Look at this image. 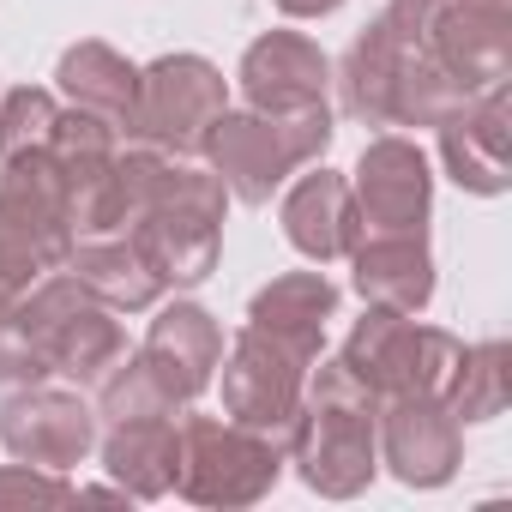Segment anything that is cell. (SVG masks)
<instances>
[{
	"label": "cell",
	"mask_w": 512,
	"mask_h": 512,
	"mask_svg": "<svg viewBox=\"0 0 512 512\" xmlns=\"http://www.w3.org/2000/svg\"><path fill=\"white\" fill-rule=\"evenodd\" d=\"M278 13H290V19H326V13H338L344 0H272Z\"/></svg>",
	"instance_id": "4316f807"
},
{
	"label": "cell",
	"mask_w": 512,
	"mask_h": 512,
	"mask_svg": "<svg viewBox=\"0 0 512 512\" xmlns=\"http://www.w3.org/2000/svg\"><path fill=\"white\" fill-rule=\"evenodd\" d=\"M380 464L404 488H446L464 464V428L446 398H380Z\"/></svg>",
	"instance_id": "4fadbf2b"
},
{
	"label": "cell",
	"mask_w": 512,
	"mask_h": 512,
	"mask_svg": "<svg viewBox=\"0 0 512 512\" xmlns=\"http://www.w3.org/2000/svg\"><path fill=\"white\" fill-rule=\"evenodd\" d=\"M157 380L163 392L187 410L211 380H217V362H223V326L199 308V302H163L145 344L133 350Z\"/></svg>",
	"instance_id": "2e32d148"
},
{
	"label": "cell",
	"mask_w": 512,
	"mask_h": 512,
	"mask_svg": "<svg viewBox=\"0 0 512 512\" xmlns=\"http://www.w3.org/2000/svg\"><path fill=\"white\" fill-rule=\"evenodd\" d=\"M121 175V235L145 253L163 290H193L217 272L229 187L211 169H187V157L133 145L115 157Z\"/></svg>",
	"instance_id": "6da1fadb"
},
{
	"label": "cell",
	"mask_w": 512,
	"mask_h": 512,
	"mask_svg": "<svg viewBox=\"0 0 512 512\" xmlns=\"http://www.w3.org/2000/svg\"><path fill=\"white\" fill-rule=\"evenodd\" d=\"M350 272H356V296L368 308L422 314L434 302V253H428V235H362L350 247Z\"/></svg>",
	"instance_id": "ac0fdd59"
},
{
	"label": "cell",
	"mask_w": 512,
	"mask_h": 512,
	"mask_svg": "<svg viewBox=\"0 0 512 512\" xmlns=\"http://www.w3.org/2000/svg\"><path fill=\"white\" fill-rule=\"evenodd\" d=\"M67 253H73V217L49 145L0 157V272L37 284L67 266Z\"/></svg>",
	"instance_id": "5b68a950"
},
{
	"label": "cell",
	"mask_w": 512,
	"mask_h": 512,
	"mask_svg": "<svg viewBox=\"0 0 512 512\" xmlns=\"http://www.w3.org/2000/svg\"><path fill=\"white\" fill-rule=\"evenodd\" d=\"M338 356L362 374V386L374 398H446L464 344L452 332H440V326H422L416 314L368 308L350 326Z\"/></svg>",
	"instance_id": "8992f818"
},
{
	"label": "cell",
	"mask_w": 512,
	"mask_h": 512,
	"mask_svg": "<svg viewBox=\"0 0 512 512\" xmlns=\"http://www.w3.org/2000/svg\"><path fill=\"white\" fill-rule=\"evenodd\" d=\"M97 410L79 398V386H7L0 398V446H7L19 464L37 470H73L97 452Z\"/></svg>",
	"instance_id": "30bf717a"
},
{
	"label": "cell",
	"mask_w": 512,
	"mask_h": 512,
	"mask_svg": "<svg viewBox=\"0 0 512 512\" xmlns=\"http://www.w3.org/2000/svg\"><path fill=\"white\" fill-rule=\"evenodd\" d=\"M350 193L362 211V235H428L434 175H428V157L416 139H404V133L368 139Z\"/></svg>",
	"instance_id": "7c38bea8"
},
{
	"label": "cell",
	"mask_w": 512,
	"mask_h": 512,
	"mask_svg": "<svg viewBox=\"0 0 512 512\" xmlns=\"http://www.w3.org/2000/svg\"><path fill=\"white\" fill-rule=\"evenodd\" d=\"M332 314H338V284L326 272H284L266 290H253V302H247V326L253 332L290 344L308 362L326 356V320Z\"/></svg>",
	"instance_id": "d6986e66"
},
{
	"label": "cell",
	"mask_w": 512,
	"mask_h": 512,
	"mask_svg": "<svg viewBox=\"0 0 512 512\" xmlns=\"http://www.w3.org/2000/svg\"><path fill=\"white\" fill-rule=\"evenodd\" d=\"M235 85H241L247 109H260V115H296V109L326 103L332 61L302 31H266L260 43H247L241 67H235Z\"/></svg>",
	"instance_id": "9a60e30c"
},
{
	"label": "cell",
	"mask_w": 512,
	"mask_h": 512,
	"mask_svg": "<svg viewBox=\"0 0 512 512\" xmlns=\"http://www.w3.org/2000/svg\"><path fill=\"white\" fill-rule=\"evenodd\" d=\"M422 37L470 97L512 79V0H422Z\"/></svg>",
	"instance_id": "8fae6325"
},
{
	"label": "cell",
	"mask_w": 512,
	"mask_h": 512,
	"mask_svg": "<svg viewBox=\"0 0 512 512\" xmlns=\"http://www.w3.org/2000/svg\"><path fill=\"white\" fill-rule=\"evenodd\" d=\"M103 470L115 476V488H127V500H163L175 488V464H181V428L169 416H133V422H109L97 434Z\"/></svg>",
	"instance_id": "ffe728a7"
},
{
	"label": "cell",
	"mask_w": 512,
	"mask_h": 512,
	"mask_svg": "<svg viewBox=\"0 0 512 512\" xmlns=\"http://www.w3.org/2000/svg\"><path fill=\"white\" fill-rule=\"evenodd\" d=\"M338 91H344V109L362 127H434L446 109H458L470 97L428 55L422 0H392V7L350 43L344 67H338Z\"/></svg>",
	"instance_id": "7a4b0ae2"
},
{
	"label": "cell",
	"mask_w": 512,
	"mask_h": 512,
	"mask_svg": "<svg viewBox=\"0 0 512 512\" xmlns=\"http://www.w3.org/2000/svg\"><path fill=\"white\" fill-rule=\"evenodd\" d=\"M55 115H61V103H55L49 91H37V85L0 91V157H19V151L49 145Z\"/></svg>",
	"instance_id": "d4e9b609"
},
{
	"label": "cell",
	"mask_w": 512,
	"mask_h": 512,
	"mask_svg": "<svg viewBox=\"0 0 512 512\" xmlns=\"http://www.w3.org/2000/svg\"><path fill=\"white\" fill-rule=\"evenodd\" d=\"M223 109H229V85L205 55H157L151 67H139V109L127 139L169 157H199Z\"/></svg>",
	"instance_id": "ba28073f"
},
{
	"label": "cell",
	"mask_w": 512,
	"mask_h": 512,
	"mask_svg": "<svg viewBox=\"0 0 512 512\" xmlns=\"http://www.w3.org/2000/svg\"><path fill=\"white\" fill-rule=\"evenodd\" d=\"M380 398L362 386V374L344 356H320L308 368V392H302V422L290 440V464L296 476L326 494V500H356L374 470H380Z\"/></svg>",
	"instance_id": "3957f363"
},
{
	"label": "cell",
	"mask_w": 512,
	"mask_h": 512,
	"mask_svg": "<svg viewBox=\"0 0 512 512\" xmlns=\"http://www.w3.org/2000/svg\"><path fill=\"white\" fill-rule=\"evenodd\" d=\"M290 452L229 416H187L181 422V464L175 494L193 506H253L284 476Z\"/></svg>",
	"instance_id": "52a82bcc"
},
{
	"label": "cell",
	"mask_w": 512,
	"mask_h": 512,
	"mask_svg": "<svg viewBox=\"0 0 512 512\" xmlns=\"http://www.w3.org/2000/svg\"><path fill=\"white\" fill-rule=\"evenodd\" d=\"M73 284H85L103 308L115 314H139V308H157L163 302V278L145 266V253L115 229V235H79L67 266H61Z\"/></svg>",
	"instance_id": "44dd1931"
},
{
	"label": "cell",
	"mask_w": 512,
	"mask_h": 512,
	"mask_svg": "<svg viewBox=\"0 0 512 512\" xmlns=\"http://www.w3.org/2000/svg\"><path fill=\"white\" fill-rule=\"evenodd\" d=\"M506 362H512V350L500 344V338H488V344H464V356H458V368H452V386H446V410L458 416V428H470V422H494L500 410H506Z\"/></svg>",
	"instance_id": "603a6c76"
},
{
	"label": "cell",
	"mask_w": 512,
	"mask_h": 512,
	"mask_svg": "<svg viewBox=\"0 0 512 512\" xmlns=\"http://www.w3.org/2000/svg\"><path fill=\"white\" fill-rule=\"evenodd\" d=\"M332 145V103L296 109V115H260V109H223L199 145L211 175L241 205H266L296 169L320 163Z\"/></svg>",
	"instance_id": "277c9868"
},
{
	"label": "cell",
	"mask_w": 512,
	"mask_h": 512,
	"mask_svg": "<svg viewBox=\"0 0 512 512\" xmlns=\"http://www.w3.org/2000/svg\"><path fill=\"white\" fill-rule=\"evenodd\" d=\"M223 368V416L253 428V434H266L290 452L296 440V422H302V392H308V356H296L290 344L266 338V332H253L241 326L229 356L217 362Z\"/></svg>",
	"instance_id": "9c48e42d"
},
{
	"label": "cell",
	"mask_w": 512,
	"mask_h": 512,
	"mask_svg": "<svg viewBox=\"0 0 512 512\" xmlns=\"http://www.w3.org/2000/svg\"><path fill=\"white\" fill-rule=\"evenodd\" d=\"M284 235L302 260L314 266H332V260H350V247L362 241V211H356V193L344 175L332 169H308L290 193H284Z\"/></svg>",
	"instance_id": "e0dca14e"
},
{
	"label": "cell",
	"mask_w": 512,
	"mask_h": 512,
	"mask_svg": "<svg viewBox=\"0 0 512 512\" xmlns=\"http://www.w3.org/2000/svg\"><path fill=\"white\" fill-rule=\"evenodd\" d=\"M55 85H61V97H67L73 109L109 121L115 133L133 127V109H139V67H133L127 55H115L109 43H97V37L73 43V49L61 55V67H55Z\"/></svg>",
	"instance_id": "7402d4cb"
},
{
	"label": "cell",
	"mask_w": 512,
	"mask_h": 512,
	"mask_svg": "<svg viewBox=\"0 0 512 512\" xmlns=\"http://www.w3.org/2000/svg\"><path fill=\"white\" fill-rule=\"evenodd\" d=\"M79 500V488L67 482V470H37V464H0V506H67Z\"/></svg>",
	"instance_id": "484cf974"
},
{
	"label": "cell",
	"mask_w": 512,
	"mask_h": 512,
	"mask_svg": "<svg viewBox=\"0 0 512 512\" xmlns=\"http://www.w3.org/2000/svg\"><path fill=\"white\" fill-rule=\"evenodd\" d=\"M506 121H512L506 85H488V91L464 97L458 109H446V115L434 121L446 175H452L464 193H476V199H500V193L512 187V175H506V133H512V127H506Z\"/></svg>",
	"instance_id": "5bb4252c"
},
{
	"label": "cell",
	"mask_w": 512,
	"mask_h": 512,
	"mask_svg": "<svg viewBox=\"0 0 512 512\" xmlns=\"http://www.w3.org/2000/svg\"><path fill=\"white\" fill-rule=\"evenodd\" d=\"M181 404L163 392V380L139 362L121 356L103 380H97V422H133V416H175Z\"/></svg>",
	"instance_id": "cb8c5ba5"
}]
</instances>
